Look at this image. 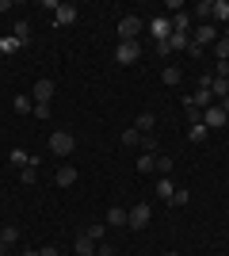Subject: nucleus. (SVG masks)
Returning <instances> with one entry per match:
<instances>
[{"mask_svg": "<svg viewBox=\"0 0 229 256\" xmlns=\"http://www.w3.org/2000/svg\"><path fill=\"white\" fill-rule=\"evenodd\" d=\"M0 241H4V245H15V241H19V230H15V226H4Z\"/></svg>", "mask_w": 229, "mask_h": 256, "instance_id": "a878e982", "label": "nucleus"}, {"mask_svg": "<svg viewBox=\"0 0 229 256\" xmlns=\"http://www.w3.org/2000/svg\"><path fill=\"white\" fill-rule=\"evenodd\" d=\"M184 115H187V122L195 126V122H203V111L199 107H191V104H184Z\"/></svg>", "mask_w": 229, "mask_h": 256, "instance_id": "bb28decb", "label": "nucleus"}, {"mask_svg": "<svg viewBox=\"0 0 229 256\" xmlns=\"http://www.w3.org/2000/svg\"><path fill=\"white\" fill-rule=\"evenodd\" d=\"M218 38H222L218 27H214V23H203V27H195V34H191V46H199V50H203L207 42H218Z\"/></svg>", "mask_w": 229, "mask_h": 256, "instance_id": "423d86ee", "label": "nucleus"}, {"mask_svg": "<svg viewBox=\"0 0 229 256\" xmlns=\"http://www.w3.org/2000/svg\"><path fill=\"white\" fill-rule=\"evenodd\" d=\"M149 34H153V42H168V38H172V20H168V16H157V20L149 23Z\"/></svg>", "mask_w": 229, "mask_h": 256, "instance_id": "39448f33", "label": "nucleus"}, {"mask_svg": "<svg viewBox=\"0 0 229 256\" xmlns=\"http://www.w3.org/2000/svg\"><path fill=\"white\" fill-rule=\"evenodd\" d=\"M172 31L176 34H187V31H191V16H187V12H176V16H172Z\"/></svg>", "mask_w": 229, "mask_h": 256, "instance_id": "ddd939ff", "label": "nucleus"}, {"mask_svg": "<svg viewBox=\"0 0 229 256\" xmlns=\"http://www.w3.org/2000/svg\"><path fill=\"white\" fill-rule=\"evenodd\" d=\"M161 80H164V84H168V88H176V84H180V80H184V73L168 65V69H161Z\"/></svg>", "mask_w": 229, "mask_h": 256, "instance_id": "a211bd4d", "label": "nucleus"}, {"mask_svg": "<svg viewBox=\"0 0 229 256\" xmlns=\"http://www.w3.org/2000/svg\"><path fill=\"white\" fill-rule=\"evenodd\" d=\"M214 76H229V62H218V73Z\"/></svg>", "mask_w": 229, "mask_h": 256, "instance_id": "c9c22d12", "label": "nucleus"}, {"mask_svg": "<svg viewBox=\"0 0 229 256\" xmlns=\"http://www.w3.org/2000/svg\"><path fill=\"white\" fill-rule=\"evenodd\" d=\"M210 20L229 23V0H214V8H210Z\"/></svg>", "mask_w": 229, "mask_h": 256, "instance_id": "dca6fc26", "label": "nucleus"}, {"mask_svg": "<svg viewBox=\"0 0 229 256\" xmlns=\"http://www.w3.org/2000/svg\"><path fill=\"white\" fill-rule=\"evenodd\" d=\"M149 226V203L130 206V218H126V230H145Z\"/></svg>", "mask_w": 229, "mask_h": 256, "instance_id": "0eeeda50", "label": "nucleus"}, {"mask_svg": "<svg viewBox=\"0 0 229 256\" xmlns=\"http://www.w3.org/2000/svg\"><path fill=\"white\" fill-rule=\"evenodd\" d=\"M19 256H38V248H23V252Z\"/></svg>", "mask_w": 229, "mask_h": 256, "instance_id": "58836bf2", "label": "nucleus"}, {"mask_svg": "<svg viewBox=\"0 0 229 256\" xmlns=\"http://www.w3.org/2000/svg\"><path fill=\"white\" fill-rule=\"evenodd\" d=\"M138 142H142V134H138V130H122V146H138Z\"/></svg>", "mask_w": 229, "mask_h": 256, "instance_id": "c756f323", "label": "nucleus"}, {"mask_svg": "<svg viewBox=\"0 0 229 256\" xmlns=\"http://www.w3.org/2000/svg\"><path fill=\"white\" fill-rule=\"evenodd\" d=\"M164 256H180V252H164Z\"/></svg>", "mask_w": 229, "mask_h": 256, "instance_id": "79ce46f5", "label": "nucleus"}, {"mask_svg": "<svg viewBox=\"0 0 229 256\" xmlns=\"http://www.w3.org/2000/svg\"><path fill=\"white\" fill-rule=\"evenodd\" d=\"M210 8H214V0H203V4H195V16H199V20H203V23H207Z\"/></svg>", "mask_w": 229, "mask_h": 256, "instance_id": "7c9ffc66", "label": "nucleus"}, {"mask_svg": "<svg viewBox=\"0 0 229 256\" xmlns=\"http://www.w3.org/2000/svg\"><path fill=\"white\" fill-rule=\"evenodd\" d=\"M19 38H15V34H4V38H0V54H15V50H19Z\"/></svg>", "mask_w": 229, "mask_h": 256, "instance_id": "4be33fe9", "label": "nucleus"}, {"mask_svg": "<svg viewBox=\"0 0 229 256\" xmlns=\"http://www.w3.org/2000/svg\"><path fill=\"white\" fill-rule=\"evenodd\" d=\"M203 126H207V130H222V126H229V115L214 104V107H207V111H203Z\"/></svg>", "mask_w": 229, "mask_h": 256, "instance_id": "20e7f679", "label": "nucleus"}, {"mask_svg": "<svg viewBox=\"0 0 229 256\" xmlns=\"http://www.w3.org/2000/svg\"><path fill=\"white\" fill-rule=\"evenodd\" d=\"M207 134H210V130H207V126H203V122H195V126L187 130V138L195 142V146H199V142H207Z\"/></svg>", "mask_w": 229, "mask_h": 256, "instance_id": "5701e85b", "label": "nucleus"}, {"mask_svg": "<svg viewBox=\"0 0 229 256\" xmlns=\"http://www.w3.org/2000/svg\"><path fill=\"white\" fill-rule=\"evenodd\" d=\"M142 58V42H115V62L119 65H134Z\"/></svg>", "mask_w": 229, "mask_h": 256, "instance_id": "7ed1b4c3", "label": "nucleus"}, {"mask_svg": "<svg viewBox=\"0 0 229 256\" xmlns=\"http://www.w3.org/2000/svg\"><path fill=\"white\" fill-rule=\"evenodd\" d=\"M11 252V245H4V241H0V256H8Z\"/></svg>", "mask_w": 229, "mask_h": 256, "instance_id": "4c0bfd02", "label": "nucleus"}, {"mask_svg": "<svg viewBox=\"0 0 229 256\" xmlns=\"http://www.w3.org/2000/svg\"><path fill=\"white\" fill-rule=\"evenodd\" d=\"M153 126H157V115H149V111H142V115H138V122H134V130H138V134H153Z\"/></svg>", "mask_w": 229, "mask_h": 256, "instance_id": "f8f14e48", "label": "nucleus"}, {"mask_svg": "<svg viewBox=\"0 0 229 256\" xmlns=\"http://www.w3.org/2000/svg\"><path fill=\"white\" fill-rule=\"evenodd\" d=\"M214 58H218V62H229V38H218V42H214Z\"/></svg>", "mask_w": 229, "mask_h": 256, "instance_id": "393cba45", "label": "nucleus"}, {"mask_svg": "<svg viewBox=\"0 0 229 256\" xmlns=\"http://www.w3.org/2000/svg\"><path fill=\"white\" fill-rule=\"evenodd\" d=\"M34 118H50V104H34Z\"/></svg>", "mask_w": 229, "mask_h": 256, "instance_id": "72a5a7b5", "label": "nucleus"}, {"mask_svg": "<svg viewBox=\"0 0 229 256\" xmlns=\"http://www.w3.org/2000/svg\"><path fill=\"white\" fill-rule=\"evenodd\" d=\"M76 256H96V241H92V237H88V234H80V237H76Z\"/></svg>", "mask_w": 229, "mask_h": 256, "instance_id": "9b49d317", "label": "nucleus"}, {"mask_svg": "<svg viewBox=\"0 0 229 256\" xmlns=\"http://www.w3.org/2000/svg\"><path fill=\"white\" fill-rule=\"evenodd\" d=\"M11 107H15L19 115H31V111H34V100L31 96H15V100H11Z\"/></svg>", "mask_w": 229, "mask_h": 256, "instance_id": "aec40b11", "label": "nucleus"}, {"mask_svg": "<svg viewBox=\"0 0 229 256\" xmlns=\"http://www.w3.org/2000/svg\"><path fill=\"white\" fill-rule=\"evenodd\" d=\"M73 150H76V138L69 134V130H54V134H50V153H57V157H69Z\"/></svg>", "mask_w": 229, "mask_h": 256, "instance_id": "f257e3e1", "label": "nucleus"}, {"mask_svg": "<svg viewBox=\"0 0 229 256\" xmlns=\"http://www.w3.org/2000/svg\"><path fill=\"white\" fill-rule=\"evenodd\" d=\"M0 234H4V226H0Z\"/></svg>", "mask_w": 229, "mask_h": 256, "instance_id": "37998d69", "label": "nucleus"}, {"mask_svg": "<svg viewBox=\"0 0 229 256\" xmlns=\"http://www.w3.org/2000/svg\"><path fill=\"white\" fill-rule=\"evenodd\" d=\"M157 195H161L164 203H168V199L176 195V188H172V180H168V176H161V180H157Z\"/></svg>", "mask_w": 229, "mask_h": 256, "instance_id": "6ab92c4d", "label": "nucleus"}, {"mask_svg": "<svg viewBox=\"0 0 229 256\" xmlns=\"http://www.w3.org/2000/svg\"><path fill=\"white\" fill-rule=\"evenodd\" d=\"M218 107H222V111H226V115H229V96H226V100H222V104H218Z\"/></svg>", "mask_w": 229, "mask_h": 256, "instance_id": "ea45409f", "label": "nucleus"}, {"mask_svg": "<svg viewBox=\"0 0 229 256\" xmlns=\"http://www.w3.org/2000/svg\"><path fill=\"white\" fill-rule=\"evenodd\" d=\"M54 23H61V27L76 23V8H73V4H57V12H54Z\"/></svg>", "mask_w": 229, "mask_h": 256, "instance_id": "1a4fd4ad", "label": "nucleus"}, {"mask_svg": "<svg viewBox=\"0 0 229 256\" xmlns=\"http://www.w3.org/2000/svg\"><path fill=\"white\" fill-rule=\"evenodd\" d=\"M31 100H34V104H50V100H54V80H50V76H42V80L34 84Z\"/></svg>", "mask_w": 229, "mask_h": 256, "instance_id": "6e6552de", "label": "nucleus"}, {"mask_svg": "<svg viewBox=\"0 0 229 256\" xmlns=\"http://www.w3.org/2000/svg\"><path fill=\"white\" fill-rule=\"evenodd\" d=\"M38 256H61V252H57V248L50 245V248H38Z\"/></svg>", "mask_w": 229, "mask_h": 256, "instance_id": "e433bc0d", "label": "nucleus"}, {"mask_svg": "<svg viewBox=\"0 0 229 256\" xmlns=\"http://www.w3.org/2000/svg\"><path fill=\"white\" fill-rule=\"evenodd\" d=\"M172 168H176V164H172V157H168V153H157V172H161V176H168Z\"/></svg>", "mask_w": 229, "mask_h": 256, "instance_id": "b1692460", "label": "nucleus"}, {"mask_svg": "<svg viewBox=\"0 0 229 256\" xmlns=\"http://www.w3.org/2000/svg\"><path fill=\"white\" fill-rule=\"evenodd\" d=\"M54 180H57V188H73V184H76V168H73V164H61Z\"/></svg>", "mask_w": 229, "mask_h": 256, "instance_id": "9d476101", "label": "nucleus"}, {"mask_svg": "<svg viewBox=\"0 0 229 256\" xmlns=\"http://www.w3.org/2000/svg\"><path fill=\"white\" fill-rule=\"evenodd\" d=\"M84 234H88V237H92V241L99 245V241H103V234H107V226H88Z\"/></svg>", "mask_w": 229, "mask_h": 256, "instance_id": "c85d7f7f", "label": "nucleus"}, {"mask_svg": "<svg viewBox=\"0 0 229 256\" xmlns=\"http://www.w3.org/2000/svg\"><path fill=\"white\" fill-rule=\"evenodd\" d=\"M138 34H142V20L138 16H122L119 20V42H138Z\"/></svg>", "mask_w": 229, "mask_h": 256, "instance_id": "f03ea898", "label": "nucleus"}, {"mask_svg": "<svg viewBox=\"0 0 229 256\" xmlns=\"http://www.w3.org/2000/svg\"><path fill=\"white\" fill-rule=\"evenodd\" d=\"M187 199H191V192H184V188H180V192H176L172 199H168V206H184Z\"/></svg>", "mask_w": 229, "mask_h": 256, "instance_id": "2f4dec72", "label": "nucleus"}, {"mask_svg": "<svg viewBox=\"0 0 229 256\" xmlns=\"http://www.w3.org/2000/svg\"><path fill=\"white\" fill-rule=\"evenodd\" d=\"M11 34H15V38H19V42L27 46V42H31V23H27V20H19V23H15V31H11Z\"/></svg>", "mask_w": 229, "mask_h": 256, "instance_id": "412c9836", "label": "nucleus"}, {"mask_svg": "<svg viewBox=\"0 0 229 256\" xmlns=\"http://www.w3.org/2000/svg\"><path fill=\"white\" fill-rule=\"evenodd\" d=\"M11 164L27 168V164H31V153H23V150H11Z\"/></svg>", "mask_w": 229, "mask_h": 256, "instance_id": "cd10ccee", "label": "nucleus"}, {"mask_svg": "<svg viewBox=\"0 0 229 256\" xmlns=\"http://www.w3.org/2000/svg\"><path fill=\"white\" fill-rule=\"evenodd\" d=\"M96 256H115V248H111V245H103V241H99V245H96Z\"/></svg>", "mask_w": 229, "mask_h": 256, "instance_id": "f704fd0d", "label": "nucleus"}, {"mask_svg": "<svg viewBox=\"0 0 229 256\" xmlns=\"http://www.w3.org/2000/svg\"><path fill=\"white\" fill-rule=\"evenodd\" d=\"M19 176H23V184H34L38 180V168H19Z\"/></svg>", "mask_w": 229, "mask_h": 256, "instance_id": "473e14b6", "label": "nucleus"}, {"mask_svg": "<svg viewBox=\"0 0 229 256\" xmlns=\"http://www.w3.org/2000/svg\"><path fill=\"white\" fill-rule=\"evenodd\" d=\"M222 38H229V23H226V34H222Z\"/></svg>", "mask_w": 229, "mask_h": 256, "instance_id": "a19ab883", "label": "nucleus"}, {"mask_svg": "<svg viewBox=\"0 0 229 256\" xmlns=\"http://www.w3.org/2000/svg\"><path fill=\"white\" fill-rule=\"evenodd\" d=\"M134 168L142 172V176H149V172H157V157H149V153H142V157H138V164H134Z\"/></svg>", "mask_w": 229, "mask_h": 256, "instance_id": "f3484780", "label": "nucleus"}, {"mask_svg": "<svg viewBox=\"0 0 229 256\" xmlns=\"http://www.w3.org/2000/svg\"><path fill=\"white\" fill-rule=\"evenodd\" d=\"M138 146H142V153H149V157H157V153H161V142H157V134H142V142H138Z\"/></svg>", "mask_w": 229, "mask_h": 256, "instance_id": "4468645a", "label": "nucleus"}, {"mask_svg": "<svg viewBox=\"0 0 229 256\" xmlns=\"http://www.w3.org/2000/svg\"><path fill=\"white\" fill-rule=\"evenodd\" d=\"M126 218H130L126 206H111V210H107V226H126Z\"/></svg>", "mask_w": 229, "mask_h": 256, "instance_id": "2eb2a0df", "label": "nucleus"}]
</instances>
